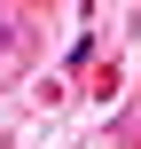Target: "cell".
<instances>
[{
  "label": "cell",
  "mask_w": 141,
  "mask_h": 149,
  "mask_svg": "<svg viewBox=\"0 0 141 149\" xmlns=\"http://www.w3.org/2000/svg\"><path fill=\"white\" fill-rule=\"evenodd\" d=\"M8 47H16V16H0V63H8Z\"/></svg>",
  "instance_id": "1"
}]
</instances>
